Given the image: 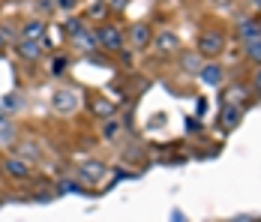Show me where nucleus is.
I'll use <instances>...</instances> for the list:
<instances>
[{"label":"nucleus","instance_id":"1","mask_svg":"<svg viewBox=\"0 0 261 222\" xmlns=\"http://www.w3.org/2000/svg\"><path fill=\"white\" fill-rule=\"evenodd\" d=\"M228 48V33L222 27H204L198 36H195V51L204 57V60H219Z\"/></svg>","mask_w":261,"mask_h":222},{"label":"nucleus","instance_id":"28","mask_svg":"<svg viewBox=\"0 0 261 222\" xmlns=\"http://www.w3.org/2000/svg\"><path fill=\"white\" fill-rule=\"evenodd\" d=\"M252 6H255V9L261 12V0H252Z\"/></svg>","mask_w":261,"mask_h":222},{"label":"nucleus","instance_id":"24","mask_svg":"<svg viewBox=\"0 0 261 222\" xmlns=\"http://www.w3.org/2000/svg\"><path fill=\"white\" fill-rule=\"evenodd\" d=\"M54 6H57L60 12H69V15H72V12L81 6V0H54Z\"/></svg>","mask_w":261,"mask_h":222},{"label":"nucleus","instance_id":"15","mask_svg":"<svg viewBox=\"0 0 261 222\" xmlns=\"http://www.w3.org/2000/svg\"><path fill=\"white\" fill-rule=\"evenodd\" d=\"M222 102H228V105H240V108H246L249 105V90L243 87V84H231L228 90H225V96Z\"/></svg>","mask_w":261,"mask_h":222},{"label":"nucleus","instance_id":"7","mask_svg":"<svg viewBox=\"0 0 261 222\" xmlns=\"http://www.w3.org/2000/svg\"><path fill=\"white\" fill-rule=\"evenodd\" d=\"M75 171H79V177L84 183H99L105 174H108V168H105L102 159H84V162L75 165Z\"/></svg>","mask_w":261,"mask_h":222},{"label":"nucleus","instance_id":"17","mask_svg":"<svg viewBox=\"0 0 261 222\" xmlns=\"http://www.w3.org/2000/svg\"><path fill=\"white\" fill-rule=\"evenodd\" d=\"M72 39V48L75 51H96V39H93V27H84L81 33L69 36Z\"/></svg>","mask_w":261,"mask_h":222},{"label":"nucleus","instance_id":"4","mask_svg":"<svg viewBox=\"0 0 261 222\" xmlns=\"http://www.w3.org/2000/svg\"><path fill=\"white\" fill-rule=\"evenodd\" d=\"M3 174L9 177V180H18V183H24L33 177V162H27L24 156H18V153H9V156H3Z\"/></svg>","mask_w":261,"mask_h":222},{"label":"nucleus","instance_id":"25","mask_svg":"<svg viewBox=\"0 0 261 222\" xmlns=\"http://www.w3.org/2000/svg\"><path fill=\"white\" fill-rule=\"evenodd\" d=\"M69 189H72V192H81V186L75 180H60V192H69Z\"/></svg>","mask_w":261,"mask_h":222},{"label":"nucleus","instance_id":"12","mask_svg":"<svg viewBox=\"0 0 261 222\" xmlns=\"http://www.w3.org/2000/svg\"><path fill=\"white\" fill-rule=\"evenodd\" d=\"M42 36H48V21L45 18H30V21H24L21 24V30H18V39H42Z\"/></svg>","mask_w":261,"mask_h":222},{"label":"nucleus","instance_id":"9","mask_svg":"<svg viewBox=\"0 0 261 222\" xmlns=\"http://www.w3.org/2000/svg\"><path fill=\"white\" fill-rule=\"evenodd\" d=\"M198 78H201L207 87H222V84H225V66H222L219 60H204Z\"/></svg>","mask_w":261,"mask_h":222},{"label":"nucleus","instance_id":"6","mask_svg":"<svg viewBox=\"0 0 261 222\" xmlns=\"http://www.w3.org/2000/svg\"><path fill=\"white\" fill-rule=\"evenodd\" d=\"M123 33H126V45H129L132 51H147L150 42H153V27L147 24V21H135V24H129Z\"/></svg>","mask_w":261,"mask_h":222},{"label":"nucleus","instance_id":"18","mask_svg":"<svg viewBox=\"0 0 261 222\" xmlns=\"http://www.w3.org/2000/svg\"><path fill=\"white\" fill-rule=\"evenodd\" d=\"M120 132H123V126H120V117L117 114L114 117H105L102 124H99V135H102L105 141H117Z\"/></svg>","mask_w":261,"mask_h":222},{"label":"nucleus","instance_id":"27","mask_svg":"<svg viewBox=\"0 0 261 222\" xmlns=\"http://www.w3.org/2000/svg\"><path fill=\"white\" fill-rule=\"evenodd\" d=\"M6 48H9V36H6V30H0V54Z\"/></svg>","mask_w":261,"mask_h":222},{"label":"nucleus","instance_id":"2","mask_svg":"<svg viewBox=\"0 0 261 222\" xmlns=\"http://www.w3.org/2000/svg\"><path fill=\"white\" fill-rule=\"evenodd\" d=\"M93 39H96V48L108 54H120L126 48V33L120 30V24H111V21H99L93 27Z\"/></svg>","mask_w":261,"mask_h":222},{"label":"nucleus","instance_id":"10","mask_svg":"<svg viewBox=\"0 0 261 222\" xmlns=\"http://www.w3.org/2000/svg\"><path fill=\"white\" fill-rule=\"evenodd\" d=\"M42 42L39 39H18L15 42V54L21 57V60H27V63H36L39 57H42Z\"/></svg>","mask_w":261,"mask_h":222},{"label":"nucleus","instance_id":"8","mask_svg":"<svg viewBox=\"0 0 261 222\" xmlns=\"http://www.w3.org/2000/svg\"><path fill=\"white\" fill-rule=\"evenodd\" d=\"M234 33H237L240 42L261 36V15H240V18L234 21Z\"/></svg>","mask_w":261,"mask_h":222},{"label":"nucleus","instance_id":"19","mask_svg":"<svg viewBox=\"0 0 261 222\" xmlns=\"http://www.w3.org/2000/svg\"><path fill=\"white\" fill-rule=\"evenodd\" d=\"M15 153H18V156H24L27 162H36V159L42 156L39 144H36V141H30V138H24V141H15Z\"/></svg>","mask_w":261,"mask_h":222},{"label":"nucleus","instance_id":"13","mask_svg":"<svg viewBox=\"0 0 261 222\" xmlns=\"http://www.w3.org/2000/svg\"><path fill=\"white\" fill-rule=\"evenodd\" d=\"M240 117H243V108L240 105H228V102H222V111H219V124L222 129H237L240 126Z\"/></svg>","mask_w":261,"mask_h":222},{"label":"nucleus","instance_id":"5","mask_svg":"<svg viewBox=\"0 0 261 222\" xmlns=\"http://www.w3.org/2000/svg\"><path fill=\"white\" fill-rule=\"evenodd\" d=\"M51 108L57 114H75L81 108V93L75 87H57L51 96Z\"/></svg>","mask_w":261,"mask_h":222},{"label":"nucleus","instance_id":"20","mask_svg":"<svg viewBox=\"0 0 261 222\" xmlns=\"http://www.w3.org/2000/svg\"><path fill=\"white\" fill-rule=\"evenodd\" d=\"M243 54H246V60H249V63L261 66V36L246 39V42H243Z\"/></svg>","mask_w":261,"mask_h":222},{"label":"nucleus","instance_id":"21","mask_svg":"<svg viewBox=\"0 0 261 222\" xmlns=\"http://www.w3.org/2000/svg\"><path fill=\"white\" fill-rule=\"evenodd\" d=\"M21 108H24V96L21 93H9L3 99V114H18Z\"/></svg>","mask_w":261,"mask_h":222},{"label":"nucleus","instance_id":"14","mask_svg":"<svg viewBox=\"0 0 261 222\" xmlns=\"http://www.w3.org/2000/svg\"><path fill=\"white\" fill-rule=\"evenodd\" d=\"M69 54H63V51H54L51 57H48V75L51 78H63V75L69 72Z\"/></svg>","mask_w":261,"mask_h":222},{"label":"nucleus","instance_id":"11","mask_svg":"<svg viewBox=\"0 0 261 222\" xmlns=\"http://www.w3.org/2000/svg\"><path fill=\"white\" fill-rule=\"evenodd\" d=\"M201 63H204V57L198 54V51H177V66H180V72L186 75H198L201 72Z\"/></svg>","mask_w":261,"mask_h":222},{"label":"nucleus","instance_id":"29","mask_svg":"<svg viewBox=\"0 0 261 222\" xmlns=\"http://www.w3.org/2000/svg\"><path fill=\"white\" fill-rule=\"evenodd\" d=\"M210 3H222V0H210Z\"/></svg>","mask_w":261,"mask_h":222},{"label":"nucleus","instance_id":"26","mask_svg":"<svg viewBox=\"0 0 261 222\" xmlns=\"http://www.w3.org/2000/svg\"><path fill=\"white\" fill-rule=\"evenodd\" d=\"M252 90L261 93V66H255V72H252Z\"/></svg>","mask_w":261,"mask_h":222},{"label":"nucleus","instance_id":"22","mask_svg":"<svg viewBox=\"0 0 261 222\" xmlns=\"http://www.w3.org/2000/svg\"><path fill=\"white\" fill-rule=\"evenodd\" d=\"M33 6H36L39 18H48V15H51L54 9H57V6H54V0H33Z\"/></svg>","mask_w":261,"mask_h":222},{"label":"nucleus","instance_id":"23","mask_svg":"<svg viewBox=\"0 0 261 222\" xmlns=\"http://www.w3.org/2000/svg\"><path fill=\"white\" fill-rule=\"evenodd\" d=\"M84 18H81V15H72V18H69V21H66V33H69V36H75V33H81V30H84Z\"/></svg>","mask_w":261,"mask_h":222},{"label":"nucleus","instance_id":"16","mask_svg":"<svg viewBox=\"0 0 261 222\" xmlns=\"http://www.w3.org/2000/svg\"><path fill=\"white\" fill-rule=\"evenodd\" d=\"M90 111H93L99 120H105V117H114V114H117V105L108 102L105 96H93L90 99Z\"/></svg>","mask_w":261,"mask_h":222},{"label":"nucleus","instance_id":"3","mask_svg":"<svg viewBox=\"0 0 261 222\" xmlns=\"http://www.w3.org/2000/svg\"><path fill=\"white\" fill-rule=\"evenodd\" d=\"M150 48H153V54H156V57L168 60V57H177V51L183 48V42H180V36H177L174 30H159V33H153Z\"/></svg>","mask_w":261,"mask_h":222}]
</instances>
